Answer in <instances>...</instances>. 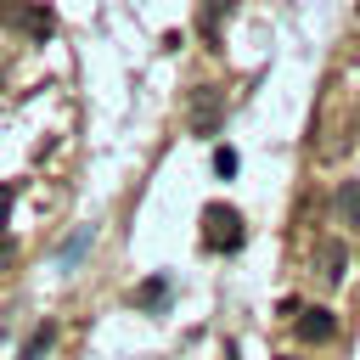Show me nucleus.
I'll return each mask as SVG.
<instances>
[{
	"label": "nucleus",
	"instance_id": "5",
	"mask_svg": "<svg viewBox=\"0 0 360 360\" xmlns=\"http://www.w3.org/2000/svg\"><path fill=\"white\" fill-rule=\"evenodd\" d=\"M292 326H298L304 343H332V338H338V321H332V309H321V304H315V309H298Z\"/></svg>",
	"mask_w": 360,
	"mask_h": 360
},
{
	"label": "nucleus",
	"instance_id": "3",
	"mask_svg": "<svg viewBox=\"0 0 360 360\" xmlns=\"http://www.w3.org/2000/svg\"><path fill=\"white\" fill-rule=\"evenodd\" d=\"M0 22L11 34H28V39H51V28H56L45 0H0Z\"/></svg>",
	"mask_w": 360,
	"mask_h": 360
},
{
	"label": "nucleus",
	"instance_id": "9",
	"mask_svg": "<svg viewBox=\"0 0 360 360\" xmlns=\"http://www.w3.org/2000/svg\"><path fill=\"white\" fill-rule=\"evenodd\" d=\"M214 174H236V152L231 146H214Z\"/></svg>",
	"mask_w": 360,
	"mask_h": 360
},
{
	"label": "nucleus",
	"instance_id": "10",
	"mask_svg": "<svg viewBox=\"0 0 360 360\" xmlns=\"http://www.w3.org/2000/svg\"><path fill=\"white\" fill-rule=\"evenodd\" d=\"M6 214H11V186H0V225H6Z\"/></svg>",
	"mask_w": 360,
	"mask_h": 360
},
{
	"label": "nucleus",
	"instance_id": "7",
	"mask_svg": "<svg viewBox=\"0 0 360 360\" xmlns=\"http://www.w3.org/2000/svg\"><path fill=\"white\" fill-rule=\"evenodd\" d=\"M169 304V276H152L135 287V309H163Z\"/></svg>",
	"mask_w": 360,
	"mask_h": 360
},
{
	"label": "nucleus",
	"instance_id": "8",
	"mask_svg": "<svg viewBox=\"0 0 360 360\" xmlns=\"http://www.w3.org/2000/svg\"><path fill=\"white\" fill-rule=\"evenodd\" d=\"M51 343H56V326L45 321V326H34V332H28V343L17 349V360H45V354H51Z\"/></svg>",
	"mask_w": 360,
	"mask_h": 360
},
{
	"label": "nucleus",
	"instance_id": "4",
	"mask_svg": "<svg viewBox=\"0 0 360 360\" xmlns=\"http://www.w3.org/2000/svg\"><path fill=\"white\" fill-rule=\"evenodd\" d=\"M315 276H321V287H343V276H349V248H343L338 236H321V242H315Z\"/></svg>",
	"mask_w": 360,
	"mask_h": 360
},
{
	"label": "nucleus",
	"instance_id": "6",
	"mask_svg": "<svg viewBox=\"0 0 360 360\" xmlns=\"http://www.w3.org/2000/svg\"><path fill=\"white\" fill-rule=\"evenodd\" d=\"M332 214H338V225H360V180H343L332 191Z\"/></svg>",
	"mask_w": 360,
	"mask_h": 360
},
{
	"label": "nucleus",
	"instance_id": "2",
	"mask_svg": "<svg viewBox=\"0 0 360 360\" xmlns=\"http://www.w3.org/2000/svg\"><path fill=\"white\" fill-rule=\"evenodd\" d=\"M219 124H225V90H219V84H197L191 101H186V129L208 141Z\"/></svg>",
	"mask_w": 360,
	"mask_h": 360
},
{
	"label": "nucleus",
	"instance_id": "1",
	"mask_svg": "<svg viewBox=\"0 0 360 360\" xmlns=\"http://www.w3.org/2000/svg\"><path fill=\"white\" fill-rule=\"evenodd\" d=\"M242 242H248L242 214L225 208V202H208V208H202V248H208V253H236Z\"/></svg>",
	"mask_w": 360,
	"mask_h": 360
},
{
	"label": "nucleus",
	"instance_id": "11",
	"mask_svg": "<svg viewBox=\"0 0 360 360\" xmlns=\"http://www.w3.org/2000/svg\"><path fill=\"white\" fill-rule=\"evenodd\" d=\"M11 259H17V248H11V242H0V264H11Z\"/></svg>",
	"mask_w": 360,
	"mask_h": 360
}]
</instances>
